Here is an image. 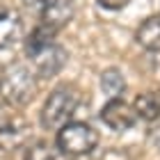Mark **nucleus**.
Instances as JSON below:
<instances>
[{
	"mask_svg": "<svg viewBox=\"0 0 160 160\" xmlns=\"http://www.w3.org/2000/svg\"><path fill=\"white\" fill-rule=\"evenodd\" d=\"M9 110H7V105H5V101H0V130H2L7 123H9Z\"/></svg>",
	"mask_w": 160,
	"mask_h": 160,
	"instance_id": "2eb2a0df",
	"label": "nucleus"
},
{
	"mask_svg": "<svg viewBox=\"0 0 160 160\" xmlns=\"http://www.w3.org/2000/svg\"><path fill=\"white\" fill-rule=\"evenodd\" d=\"M23 37V21L16 9L0 7V48H12Z\"/></svg>",
	"mask_w": 160,
	"mask_h": 160,
	"instance_id": "423d86ee",
	"label": "nucleus"
},
{
	"mask_svg": "<svg viewBox=\"0 0 160 160\" xmlns=\"http://www.w3.org/2000/svg\"><path fill=\"white\" fill-rule=\"evenodd\" d=\"M37 94V76L23 64H9L0 73V98L12 108L30 103Z\"/></svg>",
	"mask_w": 160,
	"mask_h": 160,
	"instance_id": "f257e3e1",
	"label": "nucleus"
},
{
	"mask_svg": "<svg viewBox=\"0 0 160 160\" xmlns=\"http://www.w3.org/2000/svg\"><path fill=\"white\" fill-rule=\"evenodd\" d=\"M135 39L142 48L151 50V53H160V14L142 21V25L135 32Z\"/></svg>",
	"mask_w": 160,
	"mask_h": 160,
	"instance_id": "1a4fd4ad",
	"label": "nucleus"
},
{
	"mask_svg": "<svg viewBox=\"0 0 160 160\" xmlns=\"http://www.w3.org/2000/svg\"><path fill=\"white\" fill-rule=\"evenodd\" d=\"M25 55L32 62L37 76L41 78H53L64 69L69 60V53L64 50L57 41H46V43H25Z\"/></svg>",
	"mask_w": 160,
	"mask_h": 160,
	"instance_id": "20e7f679",
	"label": "nucleus"
},
{
	"mask_svg": "<svg viewBox=\"0 0 160 160\" xmlns=\"http://www.w3.org/2000/svg\"><path fill=\"white\" fill-rule=\"evenodd\" d=\"M80 101H82V96L73 85H62L53 89L41 108V126L48 130L64 128L80 108Z\"/></svg>",
	"mask_w": 160,
	"mask_h": 160,
	"instance_id": "f03ea898",
	"label": "nucleus"
},
{
	"mask_svg": "<svg viewBox=\"0 0 160 160\" xmlns=\"http://www.w3.org/2000/svg\"><path fill=\"white\" fill-rule=\"evenodd\" d=\"M25 7H30V9H37V12H41L43 7H46L48 2H53V0H21Z\"/></svg>",
	"mask_w": 160,
	"mask_h": 160,
	"instance_id": "4468645a",
	"label": "nucleus"
},
{
	"mask_svg": "<svg viewBox=\"0 0 160 160\" xmlns=\"http://www.w3.org/2000/svg\"><path fill=\"white\" fill-rule=\"evenodd\" d=\"M39 14H41V23L43 25L53 28V30H60L62 25H67L71 21L73 9H71V5L67 0H53V2H48Z\"/></svg>",
	"mask_w": 160,
	"mask_h": 160,
	"instance_id": "6e6552de",
	"label": "nucleus"
},
{
	"mask_svg": "<svg viewBox=\"0 0 160 160\" xmlns=\"http://www.w3.org/2000/svg\"><path fill=\"white\" fill-rule=\"evenodd\" d=\"M96 2L101 5V7H105V9H112V12H119V9H123L130 0H96Z\"/></svg>",
	"mask_w": 160,
	"mask_h": 160,
	"instance_id": "ddd939ff",
	"label": "nucleus"
},
{
	"mask_svg": "<svg viewBox=\"0 0 160 160\" xmlns=\"http://www.w3.org/2000/svg\"><path fill=\"white\" fill-rule=\"evenodd\" d=\"M101 119H103V123H105L108 128L123 133V130H130V128H133L140 117H137L135 108L128 105L126 101H121V98H110V101L103 105V110H101Z\"/></svg>",
	"mask_w": 160,
	"mask_h": 160,
	"instance_id": "39448f33",
	"label": "nucleus"
},
{
	"mask_svg": "<svg viewBox=\"0 0 160 160\" xmlns=\"http://www.w3.org/2000/svg\"><path fill=\"white\" fill-rule=\"evenodd\" d=\"M23 160H57V147H53L50 142H43V140L30 142Z\"/></svg>",
	"mask_w": 160,
	"mask_h": 160,
	"instance_id": "f8f14e48",
	"label": "nucleus"
},
{
	"mask_svg": "<svg viewBox=\"0 0 160 160\" xmlns=\"http://www.w3.org/2000/svg\"><path fill=\"white\" fill-rule=\"evenodd\" d=\"M96 147H98V133L89 123L69 121L64 128L57 130V151H62L69 158L87 156Z\"/></svg>",
	"mask_w": 160,
	"mask_h": 160,
	"instance_id": "7ed1b4c3",
	"label": "nucleus"
},
{
	"mask_svg": "<svg viewBox=\"0 0 160 160\" xmlns=\"http://www.w3.org/2000/svg\"><path fill=\"white\" fill-rule=\"evenodd\" d=\"M30 140V128L23 119H9V123L0 130V149L16 151Z\"/></svg>",
	"mask_w": 160,
	"mask_h": 160,
	"instance_id": "0eeeda50",
	"label": "nucleus"
},
{
	"mask_svg": "<svg viewBox=\"0 0 160 160\" xmlns=\"http://www.w3.org/2000/svg\"><path fill=\"white\" fill-rule=\"evenodd\" d=\"M101 89L103 94L112 98H119V94L126 92V80H123L119 69H105L103 76H101Z\"/></svg>",
	"mask_w": 160,
	"mask_h": 160,
	"instance_id": "9b49d317",
	"label": "nucleus"
},
{
	"mask_svg": "<svg viewBox=\"0 0 160 160\" xmlns=\"http://www.w3.org/2000/svg\"><path fill=\"white\" fill-rule=\"evenodd\" d=\"M133 108L140 119H147V121L160 119V89H149V92L137 94Z\"/></svg>",
	"mask_w": 160,
	"mask_h": 160,
	"instance_id": "9d476101",
	"label": "nucleus"
}]
</instances>
